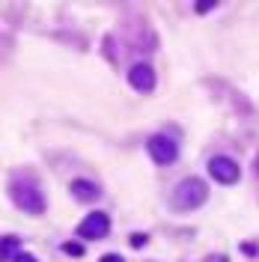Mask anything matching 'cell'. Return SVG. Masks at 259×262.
<instances>
[{
	"label": "cell",
	"mask_w": 259,
	"mask_h": 262,
	"mask_svg": "<svg viewBox=\"0 0 259 262\" xmlns=\"http://www.w3.org/2000/svg\"><path fill=\"white\" fill-rule=\"evenodd\" d=\"M9 196H12V203H15L18 209H24L27 215H42V212H45V196H42V191H39L33 182H27V179H12Z\"/></svg>",
	"instance_id": "cell-1"
},
{
	"label": "cell",
	"mask_w": 259,
	"mask_h": 262,
	"mask_svg": "<svg viewBox=\"0 0 259 262\" xmlns=\"http://www.w3.org/2000/svg\"><path fill=\"white\" fill-rule=\"evenodd\" d=\"M206 196H209L206 182H200V179H185V182H179V188L173 191V209L191 212V209H197V206L206 203Z\"/></svg>",
	"instance_id": "cell-2"
},
{
	"label": "cell",
	"mask_w": 259,
	"mask_h": 262,
	"mask_svg": "<svg viewBox=\"0 0 259 262\" xmlns=\"http://www.w3.org/2000/svg\"><path fill=\"white\" fill-rule=\"evenodd\" d=\"M146 149H149V155H152V161L167 167V164L176 161V155H179V146H176V140L173 137H167V134H155L149 143H146Z\"/></svg>",
	"instance_id": "cell-3"
},
{
	"label": "cell",
	"mask_w": 259,
	"mask_h": 262,
	"mask_svg": "<svg viewBox=\"0 0 259 262\" xmlns=\"http://www.w3.org/2000/svg\"><path fill=\"white\" fill-rule=\"evenodd\" d=\"M107 229H110V218H107L104 212H90V218L81 221L78 235H81V238H90V241H98V238L107 235Z\"/></svg>",
	"instance_id": "cell-4"
},
{
	"label": "cell",
	"mask_w": 259,
	"mask_h": 262,
	"mask_svg": "<svg viewBox=\"0 0 259 262\" xmlns=\"http://www.w3.org/2000/svg\"><path fill=\"white\" fill-rule=\"evenodd\" d=\"M209 173H212L221 185H232V182H238V176H241L238 164L232 161V158H224V155H218V158L209 161Z\"/></svg>",
	"instance_id": "cell-5"
},
{
	"label": "cell",
	"mask_w": 259,
	"mask_h": 262,
	"mask_svg": "<svg viewBox=\"0 0 259 262\" xmlns=\"http://www.w3.org/2000/svg\"><path fill=\"white\" fill-rule=\"evenodd\" d=\"M128 84L137 93H152L155 90V69L149 63H137L128 72Z\"/></svg>",
	"instance_id": "cell-6"
},
{
	"label": "cell",
	"mask_w": 259,
	"mask_h": 262,
	"mask_svg": "<svg viewBox=\"0 0 259 262\" xmlns=\"http://www.w3.org/2000/svg\"><path fill=\"white\" fill-rule=\"evenodd\" d=\"M69 191H72V196H75V200H81V203H96L98 194H101V191H98L90 179H75Z\"/></svg>",
	"instance_id": "cell-7"
},
{
	"label": "cell",
	"mask_w": 259,
	"mask_h": 262,
	"mask_svg": "<svg viewBox=\"0 0 259 262\" xmlns=\"http://www.w3.org/2000/svg\"><path fill=\"white\" fill-rule=\"evenodd\" d=\"M18 247H21V238H18V235L0 238V262H15V256L21 253Z\"/></svg>",
	"instance_id": "cell-8"
},
{
	"label": "cell",
	"mask_w": 259,
	"mask_h": 262,
	"mask_svg": "<svg viewBox=\"0 0 259 262\" xmlns=\"http://www.w3.org/2000/svg\"><path fill=\"white\" fill-rule=\"evenodd\" d=\"M63 250L69 256H84V244H81V241H66Z\"/></svg>",
	"instance_id": "cell-9"
},
{
	"label": "cell",
	"mask_w": 259,
	"mask_h": 262,
	"mask_svg": "<svg viewBox=\"0 0 259 262\" xmlns=\"http://www.w3.org/2000/svg\"><path fill=\"white\" fill-rule=\"evenodd\" d=\"M143 244H146V235H140V232L131 235V247H143Z\"/></svg>",
	"instance_id": "cell-10"
},
{
	"label": "cell",
	"mask_w": 259,
	"mask_h": 262,
	"mask_svg": "<svg viewBox=\"0 0 259 262\" xmlns=\"http://www.w3.org/2000/svg\"><path fill=\"white\" fill-rule=\"evenodd\" d=\"M101 262H125V259H122L119 253H104V256H101Z\"/></svg>",
	"instance_id": "cell-11"
},
{
	"label": "cell",
	"mask_w": 259,
	"mask_h": 262,
	"mask_svg": "<svg viewBox=\"0 0 259 262\" xmlns=\"http://www.w3.org/2000/svg\"><path fill=\"white\" fill-rule=\"evenodd\" d=\"M15 262H36V256H33V253H24V250H21V253L15 256Z\"/></svg>",
	"instance_id": "cell-12"
},
{
	"label": "cell",
	"mask_w": 259,
	"mask_h": 262,
	"mask_svg": "<svg viewBox=\"0 0 259 262\" xmlns=\"http://www.w3.org/2000/svg\"><path fill=\"white\" fill-rule=\"evenodd\" d=\"M209 9H215V3H197V12H209Z\"/></svg>",
	"instance_id": "cell-13"
},
{
	"label": "cell",
	"mask_w": 259,
	"mask_h": 262,
	"mask_svg": "<svg viewBox=\"0 0 259 262\" xmlns=\"http://www.w3.org/2000/svg\"><path fill=\"white\" fill-rule=\"evenodd\" d=\"M256 173H259V158H256Z\"/></svg>",
	"instance_id": "cell-14"
}]
</instances>
